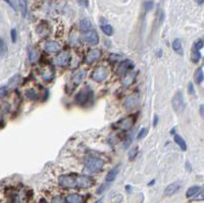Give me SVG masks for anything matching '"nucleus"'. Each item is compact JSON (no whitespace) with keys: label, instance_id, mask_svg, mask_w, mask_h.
<instances>
[{"label":"nucleus","instance_id":"nucleus-1","mask_svg":"<svg viewBox=\"0 0 204 203\" xmlns=\"http://www.w3.org/2000/svg\"><path fill=\"white\" fill-rule=\"evenodd\" d=\"M59 185L63 188L68 189H75L81 188L86 189L91 187L93 185V179L85 175H62L58 178Z\"/></svg>","mask_w":204,"mask_h":203},{"label":"nucleus","instance_id":"nucleus-2","mask_svg":"<svg viewBox=\"0 0 204 203\" xmlns=\"http://www.w3.org/2000/svg\"><path fill=\"white\" fill-rule=\"evenodd\" d=\"M103 165H104V161H103L101 158L91 157L86 161L85 172H89V174L90 172H91V174H93V172H97L101 171Z\"/></svg>","mask_w":204,"mask_h":203},{"label":"nucleus","instance_id":"nucleus-3","mask_svg":"<svg viewBox=\"0 0 204 203\" xmlns=\"http://www.w3.org/2000/svg\"><path fill=\"white\" fill-rule=\"evenodd\" d=\"M93 98V92L92 89L89 87V86H86V87L81 90L76 96V100L79 103L80 105H86L92 100Z\"/></svg>","mask_w":204,"mask_h":203},{"label":"nucleus","instance_id":"nucleus-4","mask_svg":"<svg viewBox=\"0 0 204 203\" xmlns=\"http://www.w3.org/2000/svg\"><path fill=\"white\" fill-rule=\"evenodd\" d=\"M172 104L176 112L181 114V112L184 111V109L186 107V103H185V100H184L183 93L181 91H178L173 95V97L172 99Z\"/></svg>","mask_w":204,"mask_h":203},{"label":"nucleus","instance_id":"nucleus-5","mask_svg":"<svg viewBox=\"0 0 204 203\" xmlns=\"http://www.w3.org/2000/svg\"><path fill=\"white\" fill-rule=\"evenodd\" d=\"M108 77V69L106 66H97L92 72V79L95 82L101 83Z\"/></svg>","mask_w":204,"mask_h":203},{"label":"nucleus","instance_id":"nucleus-6","mask_svg":"<svg viewBox=\"0 0 204 203\" xmlns=\"http://www.w3.org/2000/svg\"><path fill=\"white\" fill-rule=\"evenodd\" d=\"M135 121H136V116H134V115L127 116V118L120 119L119 122H116L115 127L123 130V131H129L130 129H132Z\"/></svg>","mask_w":204,"mask_h":203},{"label":"nucleus","instance_id":"nucleus-7","mask_svg":"<svg viewBox=\"0 0 204 203\" xmlns=\"http://www.w3.org/2000/svg\"><path fill=\"white\" fill-rule=\"evenodd\" d=\"M134 68V62L130 59H126L123 62H120L119 65L118 66V69H116V72H118L119 76H123L125 77L128 72L132 71Z\"/></svg>","mask_w":204,"mask_h":203},{"label":"nucleus","instance_id":"nucleus-8","mask_svg":"<svg viewBox=\"0 0 204 203\" xmlns=\"http://www.w3.org/2000/svg\"><path fill=\"white\" fill-rule=\"evenodd\" d=\"M139 102H140L139 94L138 93H134V94L130 95L129 97L126 99L123 105H125V107L127 109H133V108H135L139 105Z\"/></svg>","mask_w":204,"mask_h":203},{"label":"nucleus","instance_id":"nucleus-9","mask_svg":"<svg viewBox=\"0 0 204 203\" xmlns=\"http://www.w3.org/2000/svg\"><path fill=\"white\" fill-rule=\"evenodd\" d=\"M69 60H71L69 53L66 52V51H62V52H60L57 56H56L55 64L57 65H59V66H66L69 64Z\"/></svg>","mask_w":204,"mask_h":203},{"label":"nucleus","instance_id":"nucleus-10","mask_svg":"<svg viewBox=\"0 0 204 203\" xmlns=\"http://www.w3.org/2000/svg\"><path fill=\"white\" fill-rule=\"evenodd\" d=\"M100 56H101V51L99 49H93V50L89 51L88 54L86 55V62L88 64H91L96 61Z\"/></svg>","mask_w":204,"mask_h":203},{"label":"nucleus","instance_id":"nucleus-11","mask_svg":"<svg viewBox=\"0 0 204 203\" xmlns=\"http://www.w3.org/2000/svg\"><path fill=\"white\" fill-rule=\"evenodd\" d=\"M85 40L86 42H88L89 44L91 45H97L99 42V37L98 34L95 31H89L87 32V34L85 35Z\"/></svg>","mask_w":204,"mask_h":203},{"label":"nucleus","instance_id":"nucleus-12","mask_svg":"<svg viewBox=\"0 0 204 203\" xmlns=\"http://www.w3.org/2000/svg\"><path fill=\"white\" fill-rule=\"evenodd\" d=\"M44 48L47 52H57L61 49V45L56 41H48L45 43Z\"/></svg>","mask_w":204,"mask_h":203},{"label":"nucleus","instance_id":"nucleus-13","mask_svg":"<svg viewBox=\"0 0 204 203\" xmlns=\"http://www.w3.org/2000/svg\"><path fill=\"white\" fill-rule=\"evenodd\" d=\"M180 187H181V185H180V183H178V182H175V183H173V184H169L168 187L165 188L164 195L165 196H172V195H173L175 193L178 192Z\"/></svg>","mask_w":204,"mask_h":203},{"label":"nucleus","instance_id":"nucleus-14","mask_svg":"<svg viewBox=\"0 0 204 203\" xmlns=\"http://www.w3.org/2000/svg\"><path fill=\"white\" fill-rule=\"evenodd\" d=\"M119 169H120V165H116L115 168H113L111 171H110L105 177V182L106 183H111L114 181V179L116 178V176L119 175Z\"/></svg>","mask_w":204,"mask_h":203},{"label":"nucleus","instance_id":"nucleus-15","mask_svg":"<svg viewBox=\"0 0 204 203\" xmlns=\"http://www.w3.org/2000/svg\"><path fill=\"white\" fill-rule=\"evenodd\" d=\"M135 78H136V72H130V74L126 75L123 79V86L126 88L130 87L134 83V81H135Z\"/></svg>","mask_w":204,"mask_h":203},{"label":"nucleus","instance_id":"nucleus-16","mask_svg":"<svg viewBox=\"0 0 204 203\" xmlns=\"http://www.w3.org/2000/svg\"><path fill=\"white\" fill-rule=\"evenodd\" d=\"M86 75H87V72L85 69H81V71H79L77 74H75L73 78V83L75 85H79L80 83H81L83 80L86 78Z\"/></svg>","mask_w":204,"mask_h":203},{"label":"nucleus","instance_id":"nucleus-17","mask_svg":"<svg viewBox=\"0 0 204 203\" xmlns=\"http://www.w3.org/2000/svg\"><path fill=\"white\" fill-rule=\"evenodd\" d=\"M65 201L68 203H83L84 198L80 194H69L68 197H66Z\"/></svg>","mask_w":204,"mask_h":203},{"label":"nucleus","instance_id":"nucleus-18","mask_svg":"<svg viewBox=\"0 0 204 203\" xmlns=\"http://www.w3.org/2000/svg\"><path fill=\"white\" fill-rule=\"evenodd\" d=\"M91 29H92V24H91V22H90V19H82L81 23H80V30L87 33V32L91 31Z\"/></svg>","mask_w":204,"mask_h":203},{"label":"nucleus","instance_id":"nucleus-19","mask_svg":"<svg viewBox=\"0 0 204 203\" xmlns=\"http://www.w3.org/2000/svg\"><path fill=\"white\" fill-rule=\"evenodd\" d=\"M173 140H175V142L179 145V147L182 149V150H184V151L187 150V144H186L185 140L181 137L180 135H175V138H173Z\"/></svg>","mask_w":204,"mask_h":203},{"label":"nucleus","instance_id":"nucleus-20","mask_svg":"<svg viewBox=\"0 0 204 203\" xmlns=\"http://www.w3.org/2000/svg\"><path fill=\"white\" fill-rule=\"evenodd\" d=\"M173 49L177 52L178 54H183V47H182V42L179 39L173 40Z\"/></svg>","mask_w":204,"mask_h":203},{"label":"nucleus","instance_id":"nucleus-21","mask_svg":"<svg viewBox=\"0 0 204 203\" xmlns=\"http://www.w3.org/2000/svg\"><path fill=\"white\" fill-rule=\"evenodd\" d=\"M200 190H201V188L198 187V186H193V187H191L188 191H187L186 197H187V198H191V197H193L194 195L198 194Z\"/></svg>","mask_w":204,"mask_h":203},{"label":"nucleus","instance_id":"nucleus-22","mask_svg":"<svg viewBox=\"0 0 204 203\" xmlns=\"http://www.w3.org/2000/svg\"><path fill=\"white\" fill-rule=\"evenodd\" d=\"M19 80H21V77H19V75H15L13 77H11L10 79H9L8 81V87L9 88H15L18 86Z\"/></svg>","mask_w":204,"mask_h":203},{"label":"nucleus","instance_id":"nucleus-23","mask_svg":"<svg viewBox=\"0 0 204 203\" xmlns=\"http://www.w3.org/2000/svg\"><path fill=\"white\" fill-rule=\"evenodd\" d=\"M7 54V46L2 39H0V57H5Z\"/></svg>","mask_w":204,"mask_h":203},{"label":"nucleus","instance_id":"nucleus-24","mask_svg":"<svg viewBox=\"0 0 204 203\" xmlns=\"http://www.w3.org/2000/svg\"><path fill=\"white\" fill-rule=\"evenodd\" d=\"M203 68H199L198 71L196 72V75H195V81L197 84H201V83L203 82Z\"/></svg>","mask_w":204,"mask_h":203},{"label":"nucleus","instance_id":"nucleus-25","mask_svg":"<svg viewBox=\"0 0 204 203\" xmlns=\"http://www.w3.org/2000/svg\"><path fill=\"white\" fill-rule=\"evenodd\" d=\"M101 30H102V32L104 33L105 35H107V36H111V35L113 34V29H112V27L110 26V25H108V24L102 25V26H101Z\"/></svg>","mask_w":204,"mask_h":203},{"label":"nucleus","instance_id":"nucleus-26","mask_svg":"<svg viewBox=\"0 0 204 203\" xmlns=\"http://www.w3.org/2000/svg\"><path fill=\"white\" fill-rule=\"evenodd\" d=\"M191 58L194 64H197L200 60V58H201V54H200V52L198 50H193Z\"/></svg>","mask_w":204,"mask_h":203},{"label":"nucleus","instance_id":"nucleus-27","mask_svg":"<svg viewBox=\"0 0 204 203\" xmlns=\"http://www.w3.org/2000/svg\"><path fill=\"white\" fill-rule=\"evenodd\" d=\"M19 5H21V10H22L23 16H26L27 12H28V8H27V0H19Z\"/></svg>","mask_w":204,"mask_h":203},{"label":"nucleus","instance_id":"nucleus-28","mask_svg":"<svg viewBox=\"0 0 204 203\" xmlns=\"http://www.w3.org/2000/svg\"><path fill=\"white\" fill-rule=\"evenodd\" d=\"M38 57H39V54H38V52H37V50H35V49H31V50H30V61L35 62V61H37Z\"/></svg>","mask_w":204,"mask_h":203},{"label":"nucleus","instance_id":"nucleus-29","mask_svg":"<svg viewBox=\"0 0 204 203\" xmlns=\"http://www.w3.org/2000/svg\"><path fill=\"white\" fill-rule=\"evenodd\" d=\"M26 95H27V97L30 98L31 100H36V99L38 98V94H37V92L35 90H29Z\"/></svg>","mask_w":204,"mask_h":203},{"label":"nucleus","instance_id":"nucleus-30","mask_svg":"<svg viewBox=\"0 0 204 203\" xmlns=\"http://www.w3.org/2000/svg\"><path fill=\"white\" fill-rule=\"evenodd\" d=\"M147 134H148V129H147V128H142L141 130H140V132H139L138 136H137V138H138L139 140H142V139H144L146 137Z\"/></svg>","mask_w":204,"mask_h":203},{"label":"nucleus","instance_id":"nucleus-31","mask_svg":"<svg viewBox=\"0 0 204 203\" xmlns=\"http://www.w3.org/2000/svg\"><path fill=\"white\" fill-rule=\"evenodd\" d=\"M137 154H138V147H134V148H132L131 149V151H130V153H129V159L130 160H133V159H135V157L137 156Z\"/></svg>","mask_w":204,"mask_h":203},{"label":"nucleus","instance_id":"nucleus-32","mask_svg":"<svg viewBox=\"0 0 204 203\" xmlns=\"http://www.w3.org/2000/svg\"><path fill=\"white\" fill-rule=\"evenodd\" d=\"M203 47V41L201 39L197 40V41L195 42V44H194V50H200Z\"/></svg>","mask_w":204,"mask_h":203},{"label":"nucleus","instance_id":"nucleus-33","mask_svg":"<svg viewBox=\"0 0 204 203\" xmlns=\"http://www.w3.org/2000/svg\"><path fill=\"white\" fill-rule=\"evenodd\" d=\"M7 90H8L7 87H1V88H0V98L7 94V92H8Z\"/></svg>","mask_w":204,"mask_h":203},{"label":"nucleus","instance_id":"nucleus-34","mask_svg":"<svg viewBox=\"0 0 204 203\" xmlns=\"http://www.w3.org/2000/svg\"><path fill=\"white\" fill-rule=\"evenodd\" d=\"M52 203H65V202L61 197H60V196H56V197L53 198Z\"/></svg>","mask_w":204,"mask_h":203},{"label":"nucleus","instance_id":"nucleus-35","mask_svg":"<svg viewBox=\"0 0 204 203\" xmlns=\"http://www.w3.org/2000/svg\"><path fill=\"white\" fill-rule=\"evenodd\" d=\"M10 34H11V41L13 43H15L16 42V30L12 29L11 32H10Z\"/></svg>","mask_w":204,"mask_h":203},{"label":"nucleus","instance_id":"nucleus-36","mask_svg":"<svg viewBox=\"0 0 204 203\" xmlns=\"http://www.w3.org/2000/svg\"><path fill=\"white\" fill-rule=\"evenodd\" d=\"M188 90H189V93L191 95H195V90H194V86H193V83L190 82L189 83V86H188Z\"/></svg>","mask_w":204,"mask_h":203},{"label":"nucleus","instance_id":"nucleus-37","mask_svg":"<svg viewBox=\"0 0 204 203\" xmlns=\"http://www.w3.org/2000/svg\"><path fill=\"white\" fill-rule=\"evenodd\" d=\"M152 6H153V2H152V1H149V2H146V3H145V8H146L147 11L151 10Z\"/></svg>","mask_w":204,"mask_h":203},{"label":"nucleus","instance_id":"nucleus-38","mask_svg":"<svg viewBox=\"0 0 204 203\" xmlns=\"http://www.w3.org/2000/svg\"><path fill=\"white\" fill-rule=\"evenodd\" d=\"M109 57H110V60L116 61V60H118V59L120 57V56H119V55H114V54H110Z\"/></svg>","mask_w":204,"mask_h":203},{"label":"nucleus","instance_id":"nucleus-39","mask_svg":"<svg viewBox=\"0 0 204 203\" xmlns=\"http://www.w3.org/2000/svg\"><path fill=\"white\" fill-rule=\"evenodd\" d=\"M105 187H106L105 185H102L101 187H100V188L98 189V190H97V192H96V193H97V194H101V193L105 190Z\"/></svg>","mask_w":204,"mask_h":203},{"label":"nucleus","instance_id":"nucleus-40","mask_svg":"<svg viewBox=\"0 0 204 203\" xmlns=\"http://www.w3.org/2000/svg\"><path fill=\"white\" fill-rule=\"evenodd\" d=\"M157 122H158V116H157V115L155 114V115H154V118H153V126H154V127H156Z\"/></svg>","mask_w":204,"mask_h":203},{"label":"nucleus","instance_id":"nucleus-41","mask_svg":"<svg viewBox=\"0 0 204 203\" xmlns=\"http://www.w3.org/2000/svg\"><path fill=\"white\" fill-rule=\"evenodd\" d=\"M4 1L6 2V3H8L9 5L11 6L12 8H15V6H13V4H12V2H11V0H4Z\"/></svg>","mask_w":204,"mask_h":203},{"label":"nucleus","instance_id":"nucleus-42","mask_svg":"<svg viewBox=\"0 0 204 203\" xmlns=\"http://www.w3.org/2000/svg\"><path fill=\"white\" fill-rule=\"evenodd\" d=\"M79 2L81 3V4H84L85 6H87V5H88V3H87V1H86V0H79Z\"/></svg>","mask_w":204,"mask_h":203},{"label":"nucleus","instance_id":"nucleus-43","mask_svg":"<svg viewBox=\"0 0 204 203\" xmlns=\"http://www.w3.org/2000/svg\"><path fill=\"white\" fill-rule=\"evenodd\" d=\"M203 109H204V107H203V105H201V106H200V114H201V116H203V115H204V112H203Z\"/></svg>","mask_w":204,"mask_h":203},{"label":"nucleus","instance_id":"nucleus-44","mask_svg":"<svg viewBox=\"0 0 204 203\" xmlns=\"http://www.w3.org/2000/svg\"><path fill=\"white\" fill-rule=\"evenodd\" d=\"M187 169L191 171V166H190V164H189V162H187Z\"/></svg>","mask_w":204,"mask_h":203},{"label":"nucleus","instance_id":"nucleus-45","mask_svg":"<svg viewBox=\"0 0 204 203\" xmlns=\"http://www.w3.org/2000/svg\"><path fill=\"white\" fill-rule=\"evenodd\" d=\"M198 4H203V0H196Z\"/></svg>","mask_w":204,"mask_h":203},{"label":"nucleus","instance_id":"nucleus-46","mask_svg":"<svg viewBox=\"0 0 204 203\" xmlns=\"http://www.w3.org/2000/svg\"><path fill=\"white\" fill-rule=\"evenodd\" d=\"M154 182H155V181H154V180H153V181H152L151 183H150V184H149V185H150V186H151V185H153V184H154Z\"/></svg>","mask_w":204,"mask_h":203},{"label":"nucleus","instance_id":"nucleus-47","mask_svg":"<svg viewBox=\"0 0 204 203\" xmlns=\"http://www.w3.org/2000/svg\"><path fill=\"white\" fill-rule=\"evenodd\" d=\"M170 134H175V129L172 130V132H170Z\"/></svg>","mask_w":204,"mask_h":203},{"label":"nucleus","instance_id":"nucleus-48","mask_svg":"<svg viewBox=\"0 0 204 203\" xmlns=\"http://www.w3.org/2000/svg\"><path fill=\"white\" fill-rule=\"evenodd\" d=\"M96 203H102V198H101V199H100V200H99V201H97Z\"/></svg>","mask_w":204,"mask_h":203}]
</instances>
